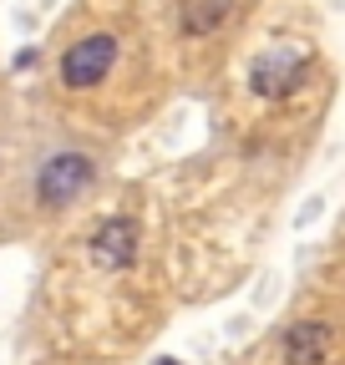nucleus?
Listing matches in <instances>:
<instances>
[{"label":"nucleus","instance_id":"1","mask_svg":"<svg viewBox=\"0 0 345 365\" xmlns=\"http://www.w3.org/2000/svg\"><path fill=\"white\" fill-rule=\"evenodd\" d=\"M86 182H92V158L86 153H56L36 178V198H41V208H61V203L86 193Z\"/></svg>","mask_w":345,"mask_h":365},{"label":"nucleus","instance_id":"2","mask_svg":"<svg viewBox=\"0 0 345 365\" xmlns=\"http://www.w3.org/2000/svg\"><path fill=\"white\" fill-rule=\"evenodd\" d=\"M112 61H117V36H107V31L81 36L71 51L61 56V81H66V86H76V91H86V86L107 81Z\"/></svg>","mask_w":345,"mask_h":365},{"label":"nucleus","instance_id":"5","mask_svg":"<svg viewBox=\"0 0 345 365\" xmlns=\"http://www.w3.org/2000/svg\"><path fill=\"white\" fill-rule=\"evenodd\" d=\"M330 355V325L325 319H299L284 335V365H325Z\"/></svg>","mask_w":345,"mask_h":365},{"label":"nucleus","instance_id":"3","mask_svg":"<svg viewBox=\"0 0 345 365\" xmlns=\"http://www.w3.org/2000/svg\"><path fill=\"white\" fill-rule=\"evenodd\" d=\"M305 76H310V61L299 51H289V46H269V51L254 56V66H249L254 97H289Z\"/></svg>","mask_w":345,"mask_h":365},{"label":"nucleus","instance_id":"4","mask_svg":"<svg viewBox=\"0 0 345 365\" xmlns=\"http://www.w3.org/2000/svg\"><path fill=\"white\" fill-rule=\"evenodd\" d=\"M92 259L102 269H127L138 259V223L133 218H107L92 234Z\"/></svg>","mask_w":345,"mask_h":365},{"label":"nucleus","instance_id":"7","mask_svg":"<svg viewBox=\"0 0 345 365\" xmlns=\"http://www.w3.org/2000/svg\"><path fill=\"white\" fill-rule=\"evenodd\" d=\"M158 365H178V360H158Z\"/></svg>","mask_w":345,"mask_h":365},{"label":"nucleus","instance_id":"6","mask_svg":"<svg viewBox=\"0 0 345 365\" xmlns=\"http://www.w3.org/2000/svg\"><path fill=\"white\" fill-rule=\"evenodd\" d=\"M229 11H234V0H188L183 6V31L188 36H208V31L224 26Z\"/></svg>","mask_w":345,"mask_h":365}]
</instances>
